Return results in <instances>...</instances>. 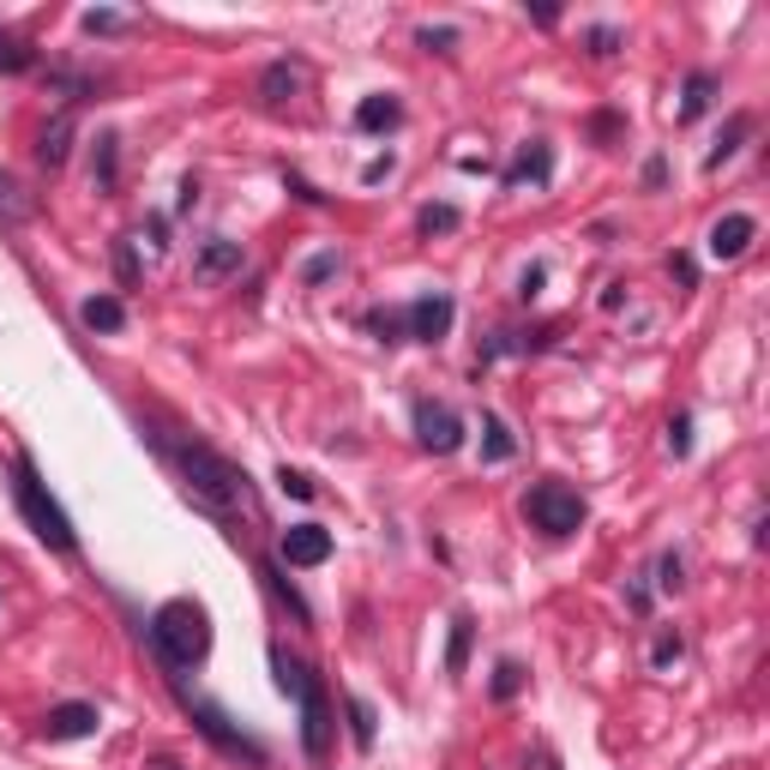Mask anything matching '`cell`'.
I'll return each mask as SVG.
<instances>
[{
    "label": "cell",
    "instance_id": "cell-1",
    "mask_svg": "<svg viewBox=\"0 0 770 770\" xmlns=\"http://www.w3.org/2000/svg\"><path fill=\"white\" fill-rule=\"evenodd\" d=\"M175 464H181L187 488H193L199 506L211 512H248V476L229 464V457H217L211 445H175Z\"/></svg>",
    "mask_w": 770,
    "mask_h": 770
},
{
    "label": "cell",
    "instance_id": "cell-2",
    "mask_svg": "<svg viewBox=\"0 0 770 770\" xmlns=\"http://www.w3.org/2000/svg\"><path fill=\"white\" fill-rule=\"evenodd\" d=\"M151 639H157V651L169 656L175 668H193V662H205V651H211V614L199 608V602L175 596L151 614Z\"/></svg>",
    "mask_w": 770,
    "mask_h": 770
},
{
    "label": "cell",
    "instance_id": "cell-3",
    "mask_svg": "<svg viewBox=\"0 0 770 770\" xmlns=\"http://www.w3.org/2000/svg\"><path fill=\"white\" fill-rule=\"evenodd\" d=\"M13 494H18V512H25L30 530H37L42 542H49V548L73 554V542H79V535H73V518L61 512V500L49 494V482L37 476V464H30V457H18V470H13Z\"/></svg>",
    "mask_w": 770,
    "mask_h": 770
},
{
    "label": "cell",
    "instance_id": "cell-4",
    "mask_svg": "<svg viewBox=\"0 0 770 770\" xmlns=\"http://www.w3.org/2000/svg\"><path fill=\"white\" fill-rule=\"evenodd\" d=\"M530 523L535 530H548V535H572L578 523H584V500L572 494L566 482H542V488H530Z\"/></svg>",
    "mask_w": 770,
    "mask_h": 770
},
{
    "label": "cell",
    "instance_id": "cell-5",
    "mask_svg": "<svg viewBox=\"0 0 770 770\" xmlns=\"http://www.w3.org/2000/svg\"><path fill=\"white\" fill-rule=\"evenodd\" d=\"M187 710H193V722H199V734H211V741L223 746L229 758H248V765H265V746L260 741H248V734H236L229 729V717H223L217 705H205V698H187Z\"/></svg>",
    "mask_w": 770,
    "mask_h": 770
},
{
    "label": "cell",
    "instance_id": "cell-6",
    "mask_svg": "<svg viewBox=\"0 0 770 770\" xmlns=\"http://www.w3.org/2000/svg\"><path fill=\"white\" fill-rule=\"evenodd\" d=\"M416 433L428 452H457L464 445V421L452 404H416Z\"/></svg>",
    "mask_w": 770,
    "mask_h": 770
},
{
    "label": "cell",
    "instance_id": "cell-7",
    "mask_svg": "<svg viewBox=\"0 0 770 770\" xmlns=\"http://www.w3.org/2000/svg\"><path fill=\"white\" fill-rule=\"evenodd\" d=\"M277 554H283L289 566H326L331 560V530H319V523H289Z\"/></svg>",
    "mask_w": 770,
    "mask_h": 770
},
{
    "label": "cell",
    "instance_id": "cell-8",
    "mask_svg": "<svg viewBox=\"0 0 770 770\" xmlns=\"http://www.w3.org/2000/svg\"><path fill=\"white\" fill-rule=\"evenodd\" d=\"M241 241H229V236H211L205 248H199V260H193V277L199 283H229V277H241Z\"/></svg>",
    "mask_w": 770,
    "mask_h": 770
},
{
    "label": "cell",
    "instance_id": "cell-9",
    "mask_svg": "<svg viewBox=\"0 0 770 770\" xmlns=\"http://www.w3.org/2000/svg\"><path fill=\"white\" fill-rule=\"evenodd\" d=\"M301 705V746H307V758H326V746H331V710H326V692L319 686H307L295 698Z\"/></svg>",
    "mask_w": 770,
    "mask_h": 770
},
{
    "label": "cell",
    "instance_id": "cell-10",
    "mask_svg": "<svg viewBox=\"0 0 770 770\" xmlns=\"http://www.w3.org/2000/svg\"><path fill=\"white\" fill-rule=\"evenodd\" d=\"M404 326H409V338H421V343H440L445 331H452V295H421V301H409Z\"/></svg>",
    "mask_w": 770,
    "mask_h": 770
},
{
    "label": "cell",
    "instance_id": "cell-11",
    "mask_svg": "<svg viewBox=\"0 0 770 770\" xmlns=\"http://www.w3.org/2000/svg\"><path fill=\"white\" fill-rule=\"evenodd\" d=\"M753 236H758V223L746 217V211H729V217L717 223V229H710V260H741L746 248H753Z\"/></svg>",
    "mask_w": 770,
    "mask_h": 770
},
{
    "label": "cell",
    "instance_id": "cell-12",
    "mask_svg": "<svg viewBox=\"0 0 770 770\" xmlns=\"http://www.w3.org/2000/svg\"><path fill=\"white\" fill-rule=\"evenodd\" d=\"M42 729H49V741H85V734H97V705H54Z\"/></svg>",
    "mask_w": 770,
    "mask_h": 770
},
{
    "label": "cell",
    "instance_id": "cell-13",
    "mask_svg": "<svg viewBox=\"0 0 770 770\" xmlns=\"http://www.w3.org/2000/svg\"><path fill=\"white\" fill-rule=\"evenodd\" d=\"M307 85V73L301 66H289V61H277V66H265V79H260V97L265 103H289V97Z\"/></svg>",
    "mask_w": 770,
    "mask_h": 770
},
{
    "label": "cell",
    "instance_id": "cell-14",
    "mask_svg": "<svg viewBox=\"0 0 770 770\" xmlns=\"http://www.w3.org/2000/svg\"><path fill=\"white\" fill-rule=\"evenodd\" d=\"M66 151H73V115H54L49 127H42V139H37V157L49 163V169H61Z\"/></svg>",
    "mask_w": 770,
    "mask_h": 770
},
{
    "label": "cell",
    "instance_id": "cell-15",
    "mask_svg": "<svg viewBox=\"0 0 770 770\" xmlns=\"http://www.w3.org/2000/svg\"><path fill=\"white\" fill-rule=\"evenodd\" d=\"M548 175H554V157H548V144H523L506 181H512V187H523V181H548Z\"/></svg>",
    "mask_w": 770,
    "mask_h": 770
},
{
    "label": "cell",
    "instance_id": "cell-16",
    "mask_svg": "<svg viewBox=\"0 0 770 770\" xmlns=\"http://www.w3.org/2000/svg\"><path fill=\"white\" fill-rule=\"evenodd\" d=\"M79 319H85L91 331H121V326H127V307H121L115 295H91V301L79 307Z\"/></svg>",
    "mask_w": 770,
    "mask_h": 770
},
{
    "label": "cell",
    "instance_id": "cell-17",
    "mask_svg": "<svg viewBox=\"0 0 770 770\" xmlns=\"http://www.w3.org/2000/svg\"><path fill=\"white\" fill-rule=\"evenodd\" d=\"M397 97H367L362 109H355V127H367V132H386V127H397Z\"/></svg>",
    "mask_w": 770,
    "mask_h": 770
},
{
    "label": "cell",
    "instance_id": "cell-18",
    "mask_svg": "<svg viewBox=\"0 0 770 770\" xmlns=\"http://www.w3.org/2000/svg\"><path fill=\"white\" fill-rule=\"evenodd\" d=\"M710 97H717V79H710V73H692L686 91H680V121H698L710 109Z\"/></svg>",
    "mask_w": 770,
    "mask_h": 770
},
{
    "label": "cell",
    "instance_id": "cell-19",
    "mask_svg": "<svg viewBox=\"0 0 770 770\" xmlns=\"http://www.w3.org/2000/svg\"><path fill=\"white\" fill-rule=\"evenodd\" d=\"M25 217H30V193L0 169V223H25Z\"/></svg>",
    "mask_w": 770,
    "mask_h": 770
},
{
    "label": "cell",
    "instance_id": "cell-20",
    "mask_svg": "<svg viewBox=\"0 0 770 770\" xmlns=\"http://www.w3.org/2000/svg\"><path fill=\"white\" fill-rule=\"evenodd\" d=\"M103 151H97V163H91V187L97 193H109V187H115V132H103Z\"/></svg>",
    "mask_w": 770,
    "mask_h": 770
},
{
    "label": "cell",
    "instance_id": "cell-21",
    "mask_svg": "<svg viewBox=\"0 0 770 770\" xmlns=\"http://www.w3.org/2000/svg\"><path fill=\"white\" fill-rule=\"evenodd\" d=\"M272 668H277V686H283V692H289V698H301V692L314 686V680H307V668H301V662H289V656H283V651H277V656H272Z\"/></svg>",
    "mask_w": 770,
    "mask_h": 770
},
{
    "label": "cell",
    "instance_id": "cell-22",
    "mask_svg": "<svg viewBox=\"0 0 770 770\" xmlns=\"http://www.w3.org/2000/svg\"><path fill=\"white\" fill-rule=\"evenodd\" d=\"M482 428H488V445H482V457H488V464H506V457H512V433H506V421H500V416H488Z\"/></svg>",
    "mask_w": 770,
    "mask_h": 770
},
{
    "label": "cell",
    "instance_id": "cell-23",
    "mask_svg": "<svg viewBox=\"0 0 770 770\" xmlns=\"http://www.w3.org/2000/svg\"><path fill=\"white\" fill-rule=\"evenodd\" d=\"M464 662H470V620H452V651H445V668H452V674H464Z\"/></svg>",
    "mask_w": 770,
    "mask_h": 770
},
{
    "label": "cell",
    "instance_id": "cell-24",
    "mask_svg": "<svg viewBox=\"0 0 770 770\" xmlns=\"http://www.w3.org/2000/svg\"><path fill=\"white\" fill-rule=\"evenodd\" d=\"M350 722H355V746H374V705L350 698Z\"/></svg>",
    "mask_w": 770,
    "mask_h": 770
},
{
    "label": "cell",
    "instance_id": "cell-25",
    "mask_svg": "<svg viewBox=\"0 0 770 770\" xmlns=\"http://www.w3.org/2000/svg\"><path fill=\"white\" fill-rule=\"evenodd\" d=\"M0 66H7V73H25L30 66V49L18 37H7V30H0Z\"/></svg>",
    "mask_w": 770,
    "mask_h": 770
},
{
    "label": "cell",
    "instance_id": "cell-26",
    "mask_svg": "<svg viewBox=\"0 0 770 770\" xmlns=\"http://www.w3.org/2000/svg\"><path fill=\"white\" fill-rule=\"evenodd\" d=\"M741 132H746V121H734V127L722 132V144H717V151H710V157H705V169H722V163H729L734 151H741Z\"/></svg>",
    "mask_w": 770,
    "mask_h": 770
},
{
    "label": "cell",
    "instance_id": "cell-27",
    "mask_svg": "<svg viewBox=\"0 0 770 770\" xmlns=\"http://www.w3.org/2000/svg\"><path fill=\"white\" fill-rule=\"evenodd\" d=\"M421 229H428V236H445V229H457V211L452 205H428L421 211Z\"/></svg>",
    "mask_w": 770,
    "mask_h": 770
},
{
    "label": "cell",
    "instance_id": "cell-28",
    "mask_svg": "<svg viewBox=\"0 0 770 770\" xmlns=\"http://www.w3.org/2000/svg\"><path fill=\"white\" fill-rule=\"evenodd\" d=\"M518 686H523V668H518V662H500V668H494V698H512Z\"/></svg>",
    "mask_w": 770,
    "mask_h": 770
},
{
    "label": "cell",
    "instance_id": "cell-29",
    "mask_svg": "<svg viewBox=\"0 0 770 770\" xmlns=\"http://www.w3.org/2000/svg\"><path fill=\"white\" fill-rule=\"evenodd\" d=\"M283 494H295V500H314V476H301V470H283Z\"/></svg>",
    "mask_w": 770,
    "mask_h": 770
},
{
    "label": "cell",
    "instance_id": "cell-30",
    "mask_svg": "<svg viewBox=\"0 0 770 770\" xmlns=\"http://www.w3.org/2000/svg\"><path fill=\"white\" fill-rule=\"evenodd\" d=\"M668 662H680V632H662V639H656V668H668Z\"/></svg>",
    "mask_w": 770,
    "mask_h": 770
},
{
    "label": "cell",
    "instance_id": "cell-31",
    "mask_svg": "<svg viewBox=\"0 0 770 770\" xmlns=\"http://www.w3.org/2000/svg\"><path fill=\"white\" fill-rule=\"evenodd\" d=\"M331 272H338V253H319V260H307V283H326Z\"/></svg>",
    "mask_w": 770,
    "mask_h": 770
},
{
    "label": "cell",
    "instance_id": "cell-32",
    "mask_svg": "<svg viewBox=\"0 0 770 770\" xmlns=\"http://www.w3.org/2000/svg\"><path fill=\"white\" fill-rule=\"evenodd\" d=\"M416 42H421V49H452V42H457V30H445V25L433 30V25H428V30H421V37H416Z\"/></svg>",
    "mask_w": 770,
    "mask_h": 770
},
{
    "label": "cell",
    "instance_id": "cell-33",
    "mask_svg": "<svg viewBox=\"0 0 770 770\" xmlns=\"http://www.w3.org/2000/svg\"><path fill=\"white\" fill-rule=\"evenodd\" d=\"M121 25H127L121 13H85V30H103V37H109V30H121Z\"/></svg>",
    "mask_w": 770,
    "mask_h": 770
},
{
    "label": "cell",
    "instance_id": "cell-34",
    "mask_svg": "<svg viewBox=\"0 0 770 770\" xmlns=\"http://www.w3.org/2000/svg\"><path fill=\"white\" fill-rule=\"evenodd\" d=\"M662 590H680V554H668V560H662Z\"/></svg>",
    "mask_w": 770,
    "mask_h": 770
},
{
    "label": "cell",
    "instance_id": "cell-35",
    "mask_svg": "<svg viewBox=\"0 0 770 770\" xmlns=\"http://www.w3.org/2000/svg\"><path fill=\"white\" fill-rule=\"evenodd\" d=\"M590 54H614V30H590Z\"/></svg>",
    "mask_w": 770,
    "mask_h": 770
},
{
    "label": "cell",
    "instance_id": "cell-36",
    "mask_svg": "<svg viewBox=\"0 0 770 770\" xmlns=\"http://www.w3.org/2000/svg\"><path fill=\"white\" fill-rule=\"evenodd\" d=\"M668 445H674V452H686V445H692V440H686V416H680L674 428H668Z\"/></svg>",
    "mask_w": 770,
    "mask_h": 770
}]
</instances>
